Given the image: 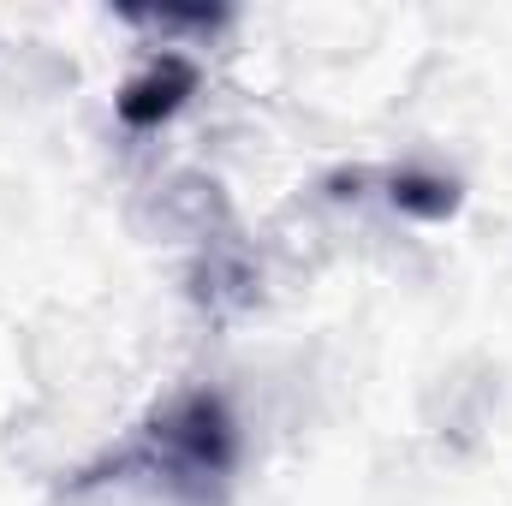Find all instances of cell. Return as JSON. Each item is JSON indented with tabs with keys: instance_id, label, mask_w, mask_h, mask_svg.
<instances>
[{
	"instance_id": "cell-1",
	"label": "cell",
	"mask_w": 512,
	"mask_h": 506,
	"mask_svg": "<svg viewBox=\"0 0 512 506\" xmlns=\"http://www.w3.org/2000/svg\"><path fill=\"white\" fill-rule=\"evenodd\" d=\"M161 453H167V471L173 483H209V477H227L233 471V423L221 411V399L197 393L185 399L167 423H161Z\"/></svg>"
},
{
	"instance_id": "cell-2",
	"label": "cell",
	"mask_w": 512,
	"mask_h": 506,
	"mask_svg": "<svg viewBox=\"0 0 512 506\" xmlns=\"http://www.w3.org/2000/svg\"><path fill=\"white\" fill-rule=\"evenodd\" d=\"M191 90V66L185 60H161V66H149L143 78H131L126 96H120V114H126L131 126H155L161 114H173L179 108V96Z\"/></svg>"
}]
</instances>
